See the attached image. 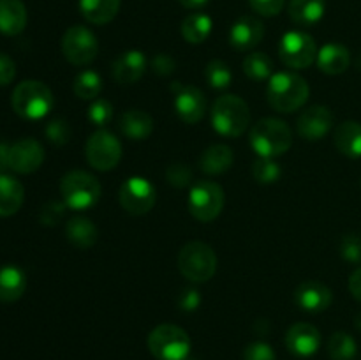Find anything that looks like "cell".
Here are the masks:
<instances>
[{"mask_svg": "<svg viewBox=\"0 0 361 360\" xmlns=\"http://www.w3.org/2000/svg\"><path fill=\"white\" fill-rule=\"evenodd\" d=\"M27 289V275L14 265L0 268V302H16Z\"/></svg>", "mask_w": 361, "mask_h": 360, "instance_id": "cell-24", "label": "cell"}, {"mask_svg": "<svg viewBox=\"0 0 361 360\" xmlns=\"http://www.w3.org/2000/svg\"><path fill=\"white\" fill-rule=\"evenodd\" d=\"M73 88L80 99H97L102 90V80L95 71H83L76 76Z\"/></svg>", "mask_w": 361, "mask_h": 360, "instance_id": "cell-33", "label": "cell"}, {"mask_svg": "<svg viewBox=\"0 0 361 360\" xmlns=\"http://www.w3.org/2000/svg\"><path fill=\"white\" fill-rule=\"evenodd\" d=\"M200 304H201V296H200V292H196V289H187V292L180 296V309L187 311V313L196 311L197 307H200Z\"/></svg>", "mask_w": 361, "mask_h": 360, "instance_id": "cell-45", "label": "cell"}, {"mask_svg": "<svg viewBox=\"0 0 361 360\" xmlns=\"http://www.w3.org/2000/svg\"><path fill=\"white\" fill-rule=\"evenodd\" d=\"M66 236L74 247L78 249H90L95 242H97V226L90 221L88 217H76L69 219L66 224Z\"/></svg>", "mask_w": 361, "mask_h": 360, "instance_id": "cell-26", "label": "cell"}, {"mask_svg": "<svg viewBox=\"0 0 361 360\" xmlns=\"http://www.w3.org/2000/svg\"><path fill=\"white\" fill-rule=\"evenodd\" d=\"M310 94V87L300 74L282 71L268 80L267 101L275 112L293 113L302 108Z\"/></svg>", "mask_w": 361, "mask_h": 360, "instance_id": "cell-1", "label": "cell"}, {"mask_svg": "<svg viewBox=\"0 0 361 360\" xmlns=\"http://www.w3.org/2000/svg\"><path fill=\"white\" fill-rule=\"evenodd\" d=\"M11 104L16 115L25 120L44 119L51 112L55 99L46 83L39 80H25L16 85L11 97Z\"/></svg>", "mask_w": 361, "mask_h": 360, "instance_id": "cell-4", "label": "cell"}, {"mask_svg": "<svg viewBox=\"0 0 361 360\" xmlns=\"http://www.w3.org/2000/svg\"><path fill=\"white\" fill-rule=\"evenodd\" d=\"M175 60H173V56L168 55V53H157V55L154 56V60H152V71H154L157 76H169V74L175 71Z\"/></svg>", "mask_w": 361, "mask_h": 360, "instance_id": "cell-43", "label": "cell"}, {"mask_svg": "<svg viewBox=\"0 0 361 360\" xmlns=\"http://www.w3.org/2000/svg\"><path fill=\"white\" fill-rule=\"evenodd\" d=\"M27 27V7L21 0H0V34L18 35Z\"/></svg>", "mask_w": 361, "mask_h": 360, "instance_id": "cell-21", "label": "cell"}, {"mask_svg": "<svg viewBox=\"0 0 361 360\" xmlns=\"http://www.w3.org/2000/svg\"><path fill=\"white\" fill-rule=\"evenodd\" d=\"M204 76H207V81L210 83V87L217 88V90L228 88L233 80L231 69H229L228 64L222 62V60H212V62H208Z\"/></svg>", "mask_w": 361, "mask_h": 360, "instance_id": "cell-34", "label": "cell"}, {"mask_svg": "<svg viewBox=\"0 0 361 360\" xmlns=\"http://www.w3.org/2000/svg\"><path fill=\"white\" fill-rule=\"evenodd\" d=\"M182 30L183 39L190 44H201L207 41V37L212 32V18L203 13H194L189 14L185 20L182 21Z\"/></svg>", "mask_w": 361, "mask_h": 360, "instance_id": "cell-30", "label": "cell"}, {"mask_svg": "<svg viewBox=\"0 0 361 360\" xmlns=\"http://www.w3.org/2000/svg\"><path fill=\"white\" fill-rule=\"evenodd\" d=\"M44 148L34 138H23L9 147V169L20 175H28L41 168Z\"/></svg>", "mask_w": 361, "mask_h": 360, "instance_id": "cell-13", "label": "cell"}, {"mask_svg": "<svg viewBox=\"0 0 361 360\" xmlns=\"http://www.w3.org/2000/svg\"><path fill=\"white\" fill-rule=\"evenodd\" d=\"M326 11V0H289V18L296 25L310 27L321 21Z\"/></svg>", "mask_w": 361, "mask_h": 360, "instance_id": "cell-27", "label": "cell"}, {"mask_svg": "<svg viewBox=\"0 0 361 360\" xmlns=\"http://www.w3.org/2000/svg\"><path fill=\"white\" fill-rule=\"evenodd\" d=\"M25 200V189L20 180L13 175H0V217L14 215Z\"/></svg>", "mask_w": 361, "mask_h": 360, "instance_id": "cell-22", "label": "cell"}, {"mask_svg": "<svg viewBox=\"0 0 361 360\" xmlns=\"http://www.w3.org/2000/svg\"><path fill=\"white\" fill-rule=\"evenodd\" d=\"M210 115L214 129L226 138L242 136L250 124L249 104L233 94H224L215 99Z\"/></svg>", "mask_w": 361, "mask_h": 360, "instance_id": "cell-3", "label": "cell"}, {"mask_svg": "<svg viewBox=\"0 0 361 360\" xmlns=\"http://www.w3.org/2000/svg\"><path fill=\"white\" fill-rule=\"evenodd\" d=\"M120 205L130 215H143L155 205V187L143 176H130L120 186Z\"/></svg>", "mask_w": 361, "mask_h": 360, "instance_id": "cell-12", "label": "cell"}, {"mask_svg": "<svg viewBox=\"0 0 361 360\" xmlns=\"http://www.w3.org/2000/svg\"><path fill=\"white\" fill-rule=\"evenodd\" d=\"M178 268L189 281L204 282L217 270V256L204 242H189L180 249Z\"/></svg>", "mask_w": 361, "mask_h": 360, "instance_id": "cell-7", "label": "cell"}, {"mask_svg": "<svg viewBox=\"0 0 361 360\" xmlns=\"http://www.w3.org/2000/svg\"><path fill=\"white\" fill-rule=\"evenodd\" d=\"M178 2L187 9H200V7L207 6L208 0H178Z\"/></svg>", "mask_w": 361, "mask_h": 360, "instance_id": "cell-48", "label": "cell"}, {"mask_svg": "<svg viewBox=\"0 0 361 360\" xmlns=\"http://www.w3.org/2000/svg\"><path fill=\"white\" fill-rule=\"evenodd\" d=\"M175 90V109L180 120L185 124H197L207 113V97L203 92L192 85H173Z\"/></svg>", "mask_w": 361, "mask_h": 360, "instance_id": "cell-15", "label": "cell"}, {"mask_svg": "<svg viewBox=\"0 0 361 360\" xmlns=\"http://www.w3.org/2000/svg\"><path fill=\"white\" fill-rule=\"evenodd\" d=\"M85 155L92 168L97 172H109L116 168L122 159V143L109 131L99 129L87 140Z\"/></svg>", "mask_w": 361, "mask_h": 360, "instance_id": "cell-9", "label": "cell"}, {"mask_svg": "<svg viewBox=\"0 0 361 360\" xmlns=\"http://www.w3.org/2000/svg\"><path fill=\"white\" fill-rule=\"evenodd\" d=\"M120 131L129 140H147L154 133V119L143 109H129L120 116Z\"/></svg>", "mask_w": 361, "mask_h": 360, "instance_id": "cell-23", "label": "cell"}, {"mask_svg": "<svg viewBox=\"0 0 361 360\" xmlns=\"http://www.w3.org/2000/svg\"><path fill=\"white\" fill-rule=\"evenodd\" d=\"M111 71L116 83H136V81L141 80L145 71H147V59H145L143 52L129 49V52L122 53V55L113 62Z\"/></svg>", "mask_w": 361, "mask_h": 360, "instance_id": "cell-19", "label": "cell"}, {"mask_svg": "<svg viewBox=\"0 0 361 360\" xmlns=\"http://www.w3.org/2000/svg\"><path fill=\"white\" fill-rule=\"evenodd\" d=\"M279 56L291 69H307L316 62L317 44L312 35L302 30H291L279 42Z\"/></svg>", "mask_w": 361, "mask_h": 360, "instance_id": "cell-10", "label": "cell"}, {"mask_svg": "<svg viewBox=\"0 0 361 360\" xmlns=\"http://www.w3.org/2000/svg\"><path fill=\"white\" fill-rule=\"evenodd\" d=\"M271 71H274V62L267 53L252 52L243 60V73L252 81L270 80Z\"/></svg>", "mask_w": 361, "mask_h": 360, "instance_id": "cell-31", "label": "cell"}, {"mask_svg": "<svg viewBox=\"0 0 361 360\" xmlns=\"http://www.w3.org/2000/svg\"><path fill=\"white\" fill-rule=\"evenodd\" d=\"M44 133H46V138H48L53 145H56V147H63L66 143H69L73 131H71V126L67 120L53 119L51 122H48Z\"/></svg>", "mask_w": 361, "mask_h": 360, "instance_id": "cell-36", "label": "cell"}, {"mask_svg": "<svg viewBox=\"0 0 361 360\" xmlns=\"http://www.w3.org/2000/svg\"><path fill=\"white\" fill-rule=\"evenodd\" d=\"M334 293L324 282L321 281H305L296 288L295 302L300 309L309 313H321L331 306Z\"/></svg>", "mask_w": 361, "mask_h": 360, "instance_id": "cell-16", "label": "cell"}, {"mask_svg": "<svg viewBox=\"0 0 361 360\" xmlns=\"http://www.w3.org/2000/svg\"><path fill=\"white\" fill-rule=\"evenodd\" d=\"M224 191L219 184L212 180H200L190 187L187 205L194 219L201 222H210L219 217L224 208Z\"/></svg>", "mask_w": 361, "mask_h": 360, "instance_id": "cell-8", "label": "cell"}, {"mask_svg": "<svg viewBox=\"0 0 361 360\" xmlns=\"http://www.w3.org/2000/svg\"><path fill=\"white\" fill-rule=\"evenodd\" d=\"M356 353L358 346L348 332H335L328 341V355L331 360H355Z\"/></svg>", "mask_w": 361, "mask_h": 360, "instance_id": "cell-32", "label": "cell"}, {"mask_svg": "<svg viewBox=\"0 0 361 360\" xmlns=\"http://www.w3.org/2000/svg\"><path fill=\"white\" fill-rule=\"evenodd\" d=\"M113 116V104L106 99H95L88 108V120L94 126L104 127Z\"/></svg>", "mask_w": 361, "mask_h": 360, "instance_id": "cell-37", "label": "cell"}, {"mask_svg": "<svg viewBox=\"0 0 361 360\" xmlns=\"http://www.w3.org/2000/svg\"><path fill=\"white\" fill-rule=\"evenodd\" d=\"M166 179H168V182L173 187H178L180 189V187H185L190 184L192 169L187 164H183V162H175V164L168 166V169H166Z\"/></svg>", "mask_w": 361, "mask_h": 360, "instance_id": "cell-40", "label": "cell"}, {"mask_svg": "<svg viewBox=\"0 0 361 360\" xmlns=\"http://www.w3.org/2000/svg\"><path fill=\"white\" fill-rule=\"evenodd\" d=\"M62 53L73 66H88L94 62L99 53L97 37L90 28L74 25L63 34Z\"/></svg>", "mask_w": 361, "mask_h": 360, "instance_id": "cell-11", "label": "cell"}, {"mask_svg": "<svg viewBox=\"0 0 361 360\" xmlns=\"http://www.w3.org/2000/svg\"><path fill=\"white\" fill-rule=\"evenodd\" d=\"M250 7L261 16H277L284 7L286 0H249Z\"/></svg>", "mask_w": 361, "mask_h": 360, "instance_id": "cell-42", "label": "cell"}, {"mask_svg": "<svg viewBox=\"0 0 361 360\" xmlns=\"http://www.w3.org/2000/svg\"><path fill=\"white\" fill-rule=\"evenodd\" d=\"M282 175V169L274 159L257 157L252 164V176L259 184H274Z\"/></svg>", "mask_w": 361, "mask_h": 360, "instance_id": "cell-35", "label": "cell"}, {"mask_svg": "<svg viewBox=\"0 0 361 360\" xmlns=\"http://www.w3.org/2000/svg\"><path fill=\"white\" fill-rule=\"evenodd\" d=\"M243 360H277L275 359V352L270 344L267 342H252L243 352Z\"/></svg>", "mask_w": 361, "mask_h": 360, "instance_id": "cell-41", "label": "cell"}, {"mask_svg": "<svg viewBox=\"0 0 361 360\" xmlns=\"http://www.w3.org/2000/svg\"><path fill=\"white\" fill-rule=\"evenodd\" d=\"M9 147L11 145L0 141V175L9 169Z\"/></svg>", "mask_w": 361, "mask_h": 360, "instance_id": "cell-47", "label": "cell"}, {"mask_svg": "<svg viewBox=\"0 0 361 360\" xmlns=\"http://www.w3.org/2000/svg\"><path fill=\"white\" fill-rule=\"evenodd\" d=\"M334 127V113L328 106L314 104L303 109L302 115L298 116L296 129L303 140L317 141L326 136Z\"/></svg>", "mask_w": 361, "mask_h": 360, "instance_id": "cell-14", "label": "cell"}, {"mask_svg": "<svg viewBox=\"0 0 361 360\" xmlns=\"http://www.w3.org/2000/svg\"><path fill=\"white\" fill-rule=\"evenodd\" d=\"M316 62L324 74L335 76V74H342L344 71H348L349 64H351V53L344 44L328 42L317 52Z\"/></svg>", "mask_w": 361, "mask_h": 360, "instance_id": "cell-20", "label": "cell"}, {"mask_svg": "<svg viewBox=\"0 0 361 360\" xmlns=\"http://www.w3.org/2000/svg\"><path fill=\"white\" fill-rule=\"evenodd\" d=\"M293 145V131L284 120L267 116L257 120L250 131V147L259 157L275 159L284 155Z\"/></svg>", "mask_w": 361, "mask_h": 360, "instance_id": "cell-2", "label": "cell"}, {"mask_svg": "<svg viewBox=\"0 0 361 360\" xmlns=\"http://www.w3.org/2000/svg\"><path fill=\"white\" fill-rule=\"evenodd\" d=\"M356 67H358V69H361V53H360L358 60H356Z\"/></svg>", "mask_w": 361, "mask_h": 360, "instance_id": "cell-50", "label": "cell"}, {"mask_svg": "<svg viewBox=\"0 0 361 360\" xmlns=\"http://www.w3.org/2000/svg\"><path fill=\"white\" fill-rule=\"evenodd\" d=\"M355 325H356V328L361 332V311L355 316Z\"/></svg>", "mask_w": 361, "mask_h": 360, "instance_id": "cell-49", "label": "cell"}, {"mask_svg": "<svg viewBox=\"0 0 361 360\" xmlns=\"http://www.w3.org/2000/svg\"><path fill=\"white\" fill-rule=\"evenodd\" d=\"M16 76V64L9 55L0 52V87H6Z\"/></svg>", "mask_w": 361, "mask_h": 360, "instance_id": "cell-44", "label": "cell"}, {"mask_svg": "<svg viewBox=\"0 0 361 360\" xmlns=\"http://www.w3.org/2000/svg\"><path fill=\"white\" fill-rule=\"evenodd\" d=\"M148 349L159 360H187L190 353V337L176 325H159L148 335Z\"/></svg>", "mask_w": 361, "mask_h": 360, "instance_id": "cell-6", "label": "cell"}, {"mask_svg": "<svg viewBox=\"0 0 361 360\" xmlns=\"http://www.w3.org/2000/svg\"><path fill=\"white\" fill-rule=\"evenodd\" d=\"M334 141L338 152L344 154L345 157H361V124L356 120H345V122L338 124Z\"/></svg>", "mask_w": 361, "mask_h": 360, "instance_id": "cell-25", "label": "cell"}, {"mask_svg": "<svg viewBox=\"0 0 361 360\" xmlns=\"http://www.w3.org/2000/svg\"><path fill=\"white\" fill-rule=\"evenodd\" d=\"M122 0H80V11L87 21L106 25L118 14Z\"/></svg>", "mask_w": 361, "mask_h": 360, "instance_id": "cell-29", "label": "cell"}, {"mask_svg": "<svg viewBox=\"0 0 361 360\" xmlns=\"http://www.w3.org/2000/svg\"><path fill=\"white\" fill-rule=\"evenodd\" d=\"M341 256L349 263H361V236L348 233L341 240Z\"/></svg>", "mask_w": 361, "mask_h": 360, "instance_id": "cell-38", "label": "cell"}, {"mask_svg": "<svg viewBox=\"0 0 361 360\" xmlns=\"http://www.w3.org/2000/svg\"><path fill=\"white\" fill-rule=\"evenodd\" d=\"M349 292H351V295L356 300L361 302V267L356 268L351 274V277H349Z\"/></svg>", "mask_w": 361, "mask_h": 360, "instance_id": "cell-46", "label": "cell"}, {"mask_svg": "<svg viewBox=\"0 0 361 360\" xmlns=\"http://www.w3.org/2000/svg\"><path fill=\"white\" fill-rule=\"evenodd\" d=\"M286 346L296 356H312L321 346V334L314 325L296 323L286 334Z\"/></svg>", "mask_w": 361, "mask_h": 360, "instance_id": "cell-17", "label": "cell"}, {"mask_svg": "<svg viewBox=\"0 0 361 360\" xmlns=\"http://www.w3.org/2000/svg\"><path fill=\"white\" fill-rule=\"evenodd\" d=\"M233 159H235V155H233V150L228 145H212L201 154L200 168L207 175H221V173L228 172L231 168Z\"/></svg>", "mask_w": 361, "mask_h": 360, "instance_id": "cell-28", "label": "cell"}, {"mask_svg": "<svg viewBox=\"0 0 361 360\" xmlns=\"http://www.w3.org/2000/svg\"><path fill=\"white\" fill-rule=\"evenodd\" d=\"M101 184L92 173L74 169L60 180V193L63 203L73 210H88L101 198Z\"/></svg>", "mask_w": 361, "mask_h": 360, "instance_id": "cell-5", "label": "cell"}, {"mask_svg": "<svg viewBox=\"0 0 361 360\" xmlns=\"http://www.w3.org/2000/svg\"><path fill=\"white\" fill-rule=\"evenodd\" d=\"M67 205L63 201H48L46 205H42L41 212H39V221L44 226H55L66 215Z\"/></svg>", "mask_w": 361, "mask_h": 360, "instance_id": "cell-39", "label": "cell"}, {"mask_svg": "<svg viewBox=\"0 0 361 360\" xmlns=\"http://www.w3.org/2000/svg\"><path fill=\"white\" fill-rule=\"evenodd\" d=\"M264 37L263 21L252 16H242L233 23L229 32V42L235 49L240 52H250L256 48Z\"/></svg>", "mask_w": 361, "mask_h": 360, "instance_id": "cell-18", "label": "cell"}]
</instances>
